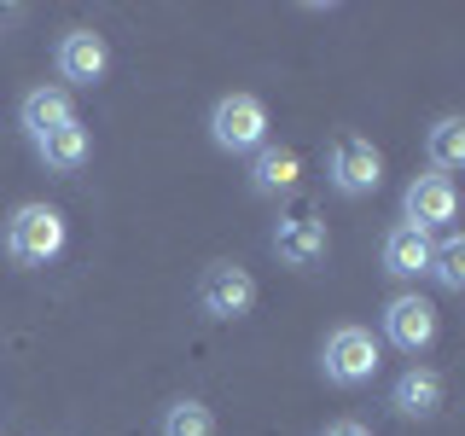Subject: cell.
<instances>
[{"mask_svg": "<svg viewBox=\"0 0 465 436\" xmlns=\"http://www.w3.org/2000/svg\"><path fill=\"white\" fill-rule=\"evenodd\" d=\"M430 268V233L419 227H390L384 233V273H396V280H419V273Z\"/></svg>", "mask_w": 465, "mask_h": 436, "instance_id": "obj_12", "label": "cell"}, {"mask_svg": "<svg viewBox=\"0 0 465 436\" xmlns=\"http://www.w3.org/2000/svg\"><path fill=\"white\" fill-rule=\"evenodd\" d=\"M297 174H302V164H297V152H291V145H262L256 164H251V186L273 198V193H291V186H297Z\"/></svg>", "mask_w": 465, "mask_h": 436, "instance_id": "obj_14", "label": "cell"}, {"mask_svg": "<svg viewBox=\"0 0 465 436\" xmlns=\"http://www.w3.org/2000/svg\"><path fill=\"white\" fill-rule=\"evenodd\" d=\"M384 338L401 349V355H425L436 343V309L425 297H390L384 302Z\"/></svg>", "mask_w": 465, "mask_h": 436, "instance_id": "obj_8", "label": "cell"}, {"mask_svg": "<svg viewBox=\"0 0 465 436\" xmlns=\"http://www.w3.org/2000/svg\"><path fill=\"white\" fill-rule=\"evenodd\" d=\"M320 367H326L331 384H367L378 372V338L367 326H338L320 349Z\"/></svg>", "mask_w": 465, "mask_h": 436, "instance_id": "obj_4", "label": "cell"}, {"mask_svg": "<svg viewBox=\"0 0 465 436\" xmlns=\"http://www.w3.org/2000/svg\"><path fill=\"white\" fill-rule=\"evenodd\" d=\"M105 70H111L105 35H94V29H70V35L58 41V76H64V82L94 87V82H105Z\"/></svg>", "mask_w": 465, "mask_h": 436, "instance_id": "obj_9", "label": "cell"}, {"mask_svg": "<svg viewBox=\"0 0 465 436\" xmlns=\"http://www.w3.org/2000/svg\"><path fill=\"white\" fill-rule=\"evenodd\" d=\"M64 251V215L53 203H18L6 222V256L24 262V268H41Z\"/></svg>", "mask_w": 465, "mask_h": 436, "instance_id": "obj_1", "label": "cell"}, {"mask_svg": "<svg viewBox=\"0 0 465 436\" xmlns=\"http://www.w3.org/2000/svg\"><path fill=\"white\" fill-rule=\"evenodd\" d=\"M320 436H372L367 425H361V419H338V425H326Z\"/></svg>", "mask_w": 465, "mask_h": 436, "instance_id": "obj_18", "label": "cell"}, {"mask_svg": "<svg viewBox=\"0 0 465 436\" xmlns=\"http://www.w3.org/2000/svg\"><path fill=\"white\" fill-rule=\"evenodd\" d=\"M390 407H396L401 419H430L436 407H442V372L407 367V372L396 378V390H390Z\"/></svg>", "mask_w": 465, "mask_h": 436, "instance_id": "obj_11", "label": "cell"}, {"mask_svg": "<svg viewBox=\"0 0 465 436\" xmlns=\"http://www.w3.org/2000/svg\"><path fill=\"white\" fill-rule=\"evenodd\" d=\"M198 309L210 320H239L256 309V280L239 268V262H215V268H203L198 280Z\"/></svg>", "mask_w": 465, "mask_h": 436, "instance_id": "obj_5", "label": "cell"}, {"mask_svg": "<svg viewBox=\"0 0 465 436\" xmlns=\"http://www.w3.org/2000/svg\"><path fill=\"white\" fill-rule=\"evenodd\" d=\"M430 273L442 291H465V239L442 233V244H430Z\"/></svg>", "mask_w": 465, "mask_h": 436, "instance_id": "obj_15", "label": "cell"}, {"mask_svg": "<svg viewBox=\"0 0 465 436\" xmlns=\"http://www.w3.org/2000/svg\"><path fill=\"white\" fill-rule=\"evenodd\" d=\"M210 140L222 152H262L268 145V105L256 94H227L210 111Z\"/></svg>", "mask_w": 465, "mask_h": 436, "instance_id": "obj_2", "label": "cell"}, {"mask_svg": "<svg viewBox=\"0 0 465 436\" xmlns=\"http://www.w3.org/2000/svg\"><path fill=\"white\" fill-rule=\"evenodd\" d=\"M163 436H215V413L203 401H169L163 407Z\"/></svg>", "mask_w": 465, "mask_h": 436, "instance_id": "obj_16", "label": "cell"}, {"mask_svg": "<svg viewBox=\"0 0 465 436\" xmlns=\"http://www.w3.org/2000/svg\"><path fill=\"white\" fill-rule=\"evenodd\" d=\"M401 215H407V227H419V233L448 227V222L460 215V193H454V181H448V174H419V181L401 193Z\"/></svg>", "mask_w": 465, "mask_h": 436, "instance_id": "obj_7", "label": "cell"}, {"mask_svg": "<svg viewBox=\"0 0 465 436\" xmlns=\"http://www.w3.org/2000/svg\"><path fill=\"white\" fill-rule=\"evenodd\" d=\"M326 174H331V186H338L343 198H367L378 193V181H384V157H378V145L372 140H361V134H343L331 140V152H326Z\"/></svg>", "mask_w": 465, "mask_h": 436, "instance_id": "obj_3", "label": "cell"}, {"mask_svg": "<svg viewBox=\"0 0 465 436\" xmlns=\"http://www.w3.org/2000/svg\"><path fill=\"white\" fill-rule=\"evenodd\" d=\"M430 164L436 169H460L465 164V123H460V116H442V123H436L430 128Z\"/></svg>", "mask_w": 465, "mask_h": 436, "instance_id": "obj_17", "label": "cell"}, {"mask_svg": "<svg viewBox=\"0 0 465 436\" xmlns=\"http://www.w3.org/2000/svg\"><path fill=\"white\" fill-rule=\"evenodd\" d=\"M331 251V239H326V222H320L314 210H291L280 215V227H273V256L285 262V268H297V273H309L320 268Z\"/></svg>", "mask_w": 465, "mask_h": 436, "instance_id": "obj_6", "label": "cell"}, {"mask_svg": "<svg viewBox=\"0 0 465 436\" xmlns=\"http://www.w3.org/2000/svg\"><path fill=\"white\" fill-rule=\"evenodd\" d=\"M87 152H94V134H87L82 116H76V123H64V128H53L47 140H35V157H41V164H47L53 174L82 169V164H87Z\"/></svg>", "mask_w": 465, "mask_h": 436, "instance_id": "obj_13", "label": "cell"}, {"mask_svg": "<svg viewBox=\"0 0 465 436\" xmlns=\"http://www.w3.org/2000/svg\"><path fill=\"white\" fill-rule=\"evenodd\" d=\"M18 116H24V134H29V140H47L53 128L76 123V105H70L64 87H29L24 105H18Z\"/></svg>", "mask_w": 465, "mask_h": 436, "instance_id": "obj_10", "label": "cell"}]
</instances>
